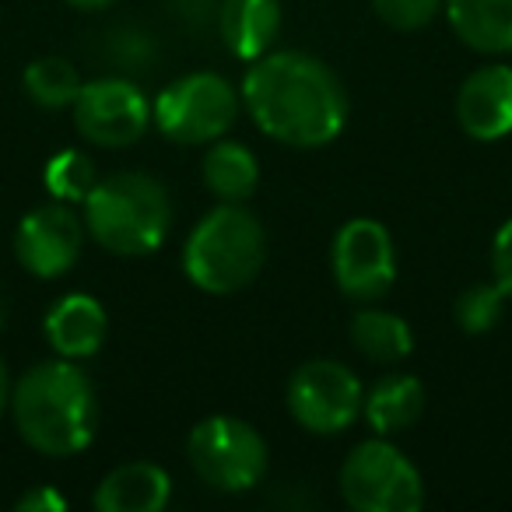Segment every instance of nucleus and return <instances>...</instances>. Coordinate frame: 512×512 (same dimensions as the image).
Listing matches in <instances>:
<instances>
[{
    "mask_svg": "<svg viewBox=\"0 0 512 512\" xmlns=\"http://www.w3.org/2000/svg\"><path fill=\"white\" fill-rule=\"evenodd\" d=\"M239 92L256 127L288 148H327L348 127V92L313 53H264L249 64Z\"/></svg>",
    "mask_w": 512,
    "mask_h": 512,
    "instance_id": "nucleus-1",
    "label": "nucleus"
},
{
    "mask_svg": "<svg viewBox=\"0 0 512 512\" xmlns=\"http://www.w3.org/2000/svg\"><path fill=\"white\" fill-rule=\"evenodd\" d=\"M11 418L25 446L43 456H74L92 446L99 428V397L71 358L39 362L11 386Z\"/></svg>",
    "mask_w": 512,
    "mask_h": 512,
    "instance_id": "nucleus-2",
    "label": "nucleus"
},
{
    "mask_svg": "<svg viewBox=\"0 0 512 512\" xmlns=\"http://www.w3.org/2000/svg\"><path fill=\"white\" fill-rule=\"evenodd\" d=\"M267 264V232L249 207L225 204L204 214L183 242V271L200 292L235 295Z\"/></svg>",
    "mask_w": 512,
    "mask_h": 512,
    "instance_id": "nucleus-3",
    "label": "nucleus"
},
{
    "mask_svg": "<svg viewBox=\"0 0 512 512\" xmlns=\"http://www.w3.org/2000/svg\"><path fill=\"white\" fill-rule=\"evenodd\" d=\"M85 228L106 253L148 256L172 228V200L148 172L102 176L85 200Z\"/></svg>",
    "mask_w": 512,
    "mask_h": 512,
    "instance_id": "nucleus-4",
    "label": "nucleus"
},
{
    "mask_svg": "<svg viewBox=\"0 0 512 512\" xmlns=\"http://www.w3.org/2000/svg\"><path fill=\"white\" fill-rule=\"evenodd\" d=\"M239 109L242 92H235L232 81L214 71L183 74L151 102L155 127L172 144H186V148H207L211 141L225 137L239 120Z\"/></svg>",
    "mask_w": 512,
    "mask_h": 512,
    "instance_id": "nucleus-5",
    "label": "nucleus"
},
{
    "mask_svg": "<svg viewBox=\"0 0 512 512\" xmlns=\"http://www.w3.org/2000/svg\"><path fill=\"white\" fill-rule=\"evenodd\" d=\"M186 456L193 474L221 495H242L256 488L267 477V463H271L264 435L232 414H211L197 421L186 439Z\"/></svg>",
    "mask_w": 512,
    "mask_h": 512,
    "instance_id": "nucleus-6",
    "label": "nucleus"
},
{
    "mask_svg": "<svg viewBox=\"0 0 512 512\" xmlns=\"http://www.w3.org/2000/svg\"><path fill=\"white\" fill-rule=\"evenodd\" d=\"M337 484L355 512H418L425 505V481L418 467L386 435L358 442L344 456Z\"/></svg>",
    "mask_w": 512,
    "mask_h": 512,
    "instance_id": "nucleus-7",
    "label": "nucleus"
},
{
    "mask_svg": "<svg viewBox=\"0 0 512 512\" xmlns=\"http://www.w3.org/2000/svg\"><path fill=\"white\" fill-rule=\"evenodd\" d=\"M288 414L313 435H341L362 418L365 386L348 365L313 358L292 372L285 390Z\"/></svg>",
    "mask_w": 512,
    "mask_h": 512,
    "instance_id": "nucleus-8",
    "label": "nucleus"
},
{
    "mask_svg": "<svg viewBox=\"0 0 512 512\" xmlns=\"http://www.w3.org/2000/svg\"><path fill=\"white\" fill-rule=\"evenodd\" d=\"M330 271L341 295L355 302H376L397 281V246L383 221L351 218L337 228L330 246Z\"/></svg>",
    "mask_w": 512,
    "mask_h": 512,
    "instance_id": "nucleus-9",
    "label": "nucleus"
},
{
    "mask_svg": "<svg viewBox=\"0 0 512 512\" xmlns=\"http://www.w3.org/2000/svg\"><path fill=\"white\" fill-rule=\"evenodd\" d=\"M74 127L95 148H130L155 123L151 102L127 78H95L74 99Z\"/></svg>",
    "mask_w": 512,
    "mask_h": 512,
    "instance_id": "nucleus-10",
    "label": "nucleus"
},
{
    "mask_svg": "<svg viewBox=\"0 0 512 512\" xmlns=\"http://www.w3.org/2000/svg\"><path fill=\"white\" fill-rule=\"evenodd\" d=\"M85 232V218H78L71 211V204H64V200L36 207V211H29L18 221V264L43 281L60 278V274H67L78 264L81 249H85Z\"/></svg>",
    "mask_w": 512,
    "mask_h": 512,
    "instance_id": "nucleus-11",
    "label": "nucleus"
},
{
    "mask_svg": "<svg viewBox=\"0 0 512 512\" xmlns=\"http://www.w3.org/2000/svg\"><path fill=\"white\" fill-rule=\"evenodd\" d=\"M456 123L474 141H502L512 134V67L484 64L467 74L456 92Z\"/></svg>",
    "mask_w": 512,
    "mask_h": 512,
    "instance_id": "nucleus-12",
    "label": "nucleus"
},
{
    "mask_svg": "<svg viewBox=\"0 0 512 512\" xmlns=\"http://www.w3.org/2000/svg\"><path fill=\"white\" fill-rule=\"evenodd\" d=\"M43 334H46V344H50L60 358L78 362V358L99 355V348L106 344V334H109L106 306H102L95 295H85V292L60 295L50 306V313H46Z\"/></svg>",
    "mask_w": 512,
    "mask_h": 512,
    "instance_id": "nucleus-13",
    "label": "nucleus"
},
{
    "mask_svg": "<svg viewBox=\"0 0 512 512\" xmlns=\"http://www.w3.org/2000/svg\"><path fill=\"white\" fill-rule=\"evenodd\" d=\"M172 498V477L151 460L113 467L95 488L92 505L99 512H162Z\"/></svg>",
    "mask_w": 512,
    "mask_h": 512,
    "instance_id": "nucleus-14",
    "label": "nucleus"
},
{
    "mask_svg": "<svg viewBox=\"0 0 512 512\" xmlns=\"http://www.w3.org/2000/svg\"><path fill=\"white\" fill-rule=\"evenodd\" d=\"M281 0H221L218 8V32L228 53L246 64L271 53L281 32Z\"/></svg>",
    "mask_w": 512,
    "mask_h": 512,
    "instance_id": "nucleus-15",
    "label": "nucleus"
},
{
    "mask_svg": "<svg viewBox=\"0 0 512 512\" xmlns=\"http://www.w3.org/2000/svg\"><path fill=\"white\" fill-rule=\"evenodd\" d=\"M456 39L484 57L512 53V0H442Z\"/></svg>",
    "mask_w": 512,
    "mask_h": 512,
    "instance_id": "nucleus-16",
    "label": "nucleus"
},
{
    "mask_svg": "<svg viewBox=\"0 0 512 512\" xmlns=\"http://www.w3.org/2000/svg\"><path fill=\"white\" fill-rule=\"evenodd\" d=\"M421 414H425V386L407 372H390L376 379L362 404V418L376 435L407 432L411 425H418Z\"/></svg>",
    "mask_w": 512,
    "mask_h": 512,
    "instance_id": "nucleus-17",
    "label": "nucleus"
},
{
    "mask_svg": "<svg viewBox=\"0 0 512 512\" xmlns=\"http://www.w3.org/2000/svg\"><path fill=\"white\" fill-rule=\"evenodd\" d=\"M200 176H204V186L218 200L246 204L256 193V186H260V162L242 141L218 137V141L207 144L204 158H200Z\"/></svg>",
    "mask_w": 512,
    "mask_h": 512,
    "instance_id": "nucleus-18",
    "label": "nucleus"
},
{
    "mask_svg": "<svg viewBox=\"0 0 512 512\" xmlns=\"http://www.w3.org/2000/svg\"><path fill=\"white\" fill-rule=\"evenodd\" d=\"M351 344L376 365H397L414 351V330L404 316L386 309H358L351 320Z\"/></svg>",
    "mask_w": 512,
    "mask_h": 512,
    "instance_id": "nucleus-19",
    "label": "nucleus"
},
{
    "mask_svg": "<svg viewBox=\"0 0 512 512\" xmlns=\"http://www.w3.org/2000/svg\"><path fill=\"white\" fill-rule=\"evenodd\" d=\"M81 85H85V81H81L78 67H74L71 60H64V57H39V60H32V64L25 67V74H22L25 95H29V99L36 102V106H43V109L74 106Z\"/></svg>",
    "mask_w": 512,
    "mask_h": 512,
    "instance_id": "nucleus-20",
    "label": "nucleus"
},
{
    "mask_svg": "<svg viewBox=\"0 0 512 512\" xmlns=\"http://www.w3.org/2000/svg\"><path fill=\"white\" fill-rule=\"evenodd\" d=\"M99 169H95L92 155L81 148H64L46 162L43 169V186L53 200H64V204H85L88 193L99 183Z\"/></svg>",
    "mask_w": 512,
    "mask_h": 512,
    "instance_id": "nucleus-21",
    "label": "nucleus"
},
{
    "mask_svg": "<svg viewBox=\"0 0 512 512\" xmlns=\"http://www.w3.org/2000/svg\"><path fill=\"white\" fill-rule=\"evenodd\" d=\"M505 292L495 281H477V285L463 288L453 302V320L463 334H488L491 327H498L505 309Z\"/></svg>",
    "mask_w": 512,
    "mask_h": 512,
    "instance_id": "nucleus-22",
    "label": "nucleus"
},
{
    "mask_svg": "<svg viewBox=\"0 0 512 512\" xmlns=\"http://www.w3.org/2000/svg\"><path fill=\"white\" fill-rule=\"evenodd\" d=\"M379 22L397 32H418L435 22L442 11V0H369Z\"/></svg>",
    "mask_w": 512,
    "mask_h": 512,
    "instance_id": "nucleus-23",
    "label": "nucleus"
},
{
    "mask_svg": "<svg viewBox=\"0 0 512 512\" xmlns=\"http://www.w3.org/2000/svg\"><path fill=\"white\" fill-rule=\"evenodd\" d=\"M491 278L505 292V299H512V218L498 228L491 242Z\"/></svg>",
    "mask_w": 512,
    "mask_h": 512,
    "instance_id": "nucleus-24",
    "label": "nucleus"
},
{
    "mask_svg": "<svg viewBox=\"0 0 512 512\" xmlns=\"http://www.w3.org/2000/svg\"><path fill=\"white\" fill-rule=\"evenodd\" d=\"M15 509L18 512H64L67 498L60 495L57 488H50V484H36V488H29L22 498H18Z\"/></svg>",
    "mask_w": 512,
    "mask_h": 512,
    "instance_id": "nucleus-25",
    "label": "nucleus"
},
{
    "mask_svg": "<svg viewBox=\"0 0 512 512\" xmlns=\"http://www.w3.org/2000/svg\"><path fill=\"white\" fill-rule=\"evenodd\" d=\"M11 411V376H8V362L0 358V418Z\"/></svg>",
    "mask_w": 512,
    "mask_h": 512,
    "instance_id": "nucleus-26",
    "label": "nucleus"
},
{
    "mask_svg": "<svg viewBox=\"0 0 512 512\" xmlns=\"http://www.w3.org/2000/svg\"><path fill=\"white\" fill-rule=\"evenodd\" d=\"M67 4L78 11H102V8H109L113 0H67Z\"/></svg>",
    "mask_w": 512,
    "mask_h": 512,
    "instance_id": "nucleus-27",
    "label": "nucleus"
},
{
    "mask_svg": "<svg viewBox=\"0 0 512 512\" xmlns=\"http://www.w3.org/2000/svg\"><path fill=\"white\" fill-rule=\"evenodd\" d=\"M0 320H4V309H0Z\"/></svg>",
    "mask_w": 512,
    "mask_h": 512,
    "instance_id": "nucleus-28",
    "label": "nucleus"
}]
</instances>
